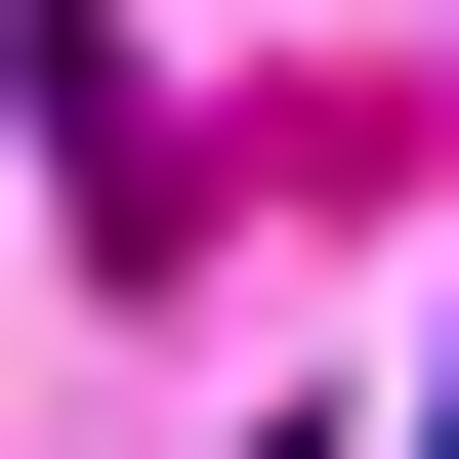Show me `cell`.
<instances>
[{
    "label": "cell",
    "mask_w": 459,
    "mask_h": 459,
    "mask_svg": "<svg viewBox=\"0 0 459 459\" xmlns=\"http://www.w3.org/2000/svg\"><path fill=\"white\" fill-rule=\"evenodd\" d=\"M418 459H459V376H418Z\"/></svg>",
    "instance_id": "6da1fadb"
}]
</instances>
